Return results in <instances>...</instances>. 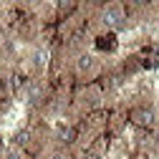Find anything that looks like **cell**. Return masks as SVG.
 Here are the masks:
<instances>
[{
  "mask_svg": "<svg viewBox=\"0 0 159 159\" xmlns=\"http://www.w3.org/2000/svg\"><path fill=\"white\" fill-rule=\"evenodd\" d=\"M104 23L106 25H111V28H121L126 20H124V10H121V5H109L106 10H104Z\"/></svg>",
  "mask_w": 159,
  "mask_h": 159,
  "instance_id": "1",
  "label": "cell"
},
{
  "mask_svg": "<svg viewBox=\"0 0 159 159\" xmlns=\"http://www.w3.org/2000/svg\"><path fill=\"white\" fill-rule=\"evenodd\" d=\"M78 71H89L91 66H93V56H89V53H84V56H78Z\"/></svg>",
  "mask_w": 159,
  "mask_h": 159,
  "instance_id": "3",
  "label": "cell"
},
{
  "mask_svg": "<svg viewBox=\"0 0 159 159\" xmlns=\"http://www.w3.org/2000/svg\"><path fill=\"white\" fill-rule=\"evenodd\" d=\"M3 159H23V154H20V152H18V149H8Z\"/></svg>",
  "mask_w": 159,
  "mask_h": 159,
  "instance_id": "4",
  "label": "cell"
},
{
  "mask_svg": "<svg viewBox=\"0 0 159 159\" xmlns=\"http://www.w3.org/2000/svg\"><path fill=\"white\" fill-rule=\"evenodd\" d=\"M51 159H68V157H66V154H53Z\"/></svg>",
  "mask_w": 159,
  "mask_h": 159,
  "instance_id": "6",
  "label": "cell"
},
{
  "mask_svg": "<svg viewBox=\"0 0 159 159\" xmlns=\"http://www.w3.org/2000/svg\"><path fill=\"white\" fill-rule=\"evenodd\" d=\"M134 119H136L139 124H152V121H154V114L147 111V109H139V111L134 114Z\"/></svg>",
  "mask_w": 159,
  "mask_h": 159,
  "instance_id": "2",
  "label": "cell"
},
{
  "mask_svg": "<svg viewBox=\"0 0 159 159\" xmlns=\"http://www.w3.org/2000/svg\"><path fill=\"white\" fill-rule=\"evenodd\" d=\"M33 63H35V66H43V63H46V53H43V51H38V53H35V61H33Z\"/></svg>",
  "mask_w": 159,
  "mask_h": 159,
  "instance_id": "5",
  "label": "cell"
}]
</instances>
